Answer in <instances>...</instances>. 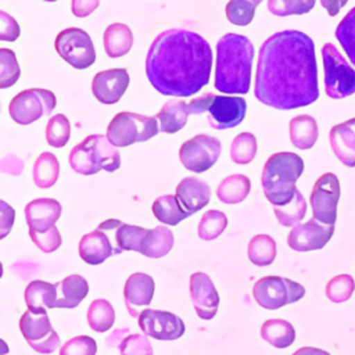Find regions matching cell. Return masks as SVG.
Masks as SVG:
<instances>
[{"instance_id": "cell-1", "label": "cell", "mask_w": 355, "mask_h": 355, "mask_svg": "<svg viewBox=\"0 0 355 355\" xmlns=\"http://www.w3.org/2000/svg\"><path fill=\"white\" fill-rule=\"evenodd\" d=\"M254 96L259 103L282 111L306 107L319 98L318 62L311 36L286 29L261 44Z\"/></svg>"}, {"instance_id": "cell-2", "label": "cell", "mask_w": 355, "mask_h": 355, "mask_svg": "<svg viewBox=\"0 0 355 355\" xmlns=\"http://www.w3.org/2000/svg\"><path fill=\"white\" fill-rule=\"evenodd\" d=\"M144 67L148 82L158 93L190 97L209 82L212 50L200 33L171 28L151 42Z\"/></svg>"}, {"instance_id": "cell-3", "label": "cell", "mask_w": 355, "mask_h": 355, "mask_svg": "<svg viewBox=\"0 0 355 355\" xmlns=\"http://www.w3.org/2000/svg\"><path fill=\"white\" fill-rule=\"evenodd\" d=\"M254 54V46L247 36L225 33L216 43L215 89L226 94L248 93Z\"/></svg>"}, {"instance_id": "cell-4", "label": "cell", "mask_w": 355, "mask_h": 355, "mask_svg": "<svg viewBox=\"0 0 355 355\" xmlns=\"http://www.w3.org/2000/svg\"><path fill=\"white\" fill-rule=\"evenodd\" d=\"M304 172L302 158L291 151L272 154L262 169L261 182L266 200L273 207L287 205L295 196V183Z\"/></svg>"}, {"instance_id": "cell-5", "label": "cell", "mask_w": 355, "mask_h": 355, "mask_svg": "<svg viewBox=\"0 0 355 355\" xmlns=\"http://www.w3.org/2000/svg\"><path fill=\"white\" fill-rule=\"evenodd\" d=\"M69 166L79 175H94L104 169L115 172L121 166L118 148L104 135H90L76 144L68 157Z\"/></svg>"}, {"instance_id": "cell-6", "label": "cell", "mask_w": 355, "mask_h": 355, "mask_svg": "<svg viewBox=\"0 0 355 355\" xmlns=\"http://www.w3.org/2000/svg\"><path fill=\"white\" fill-rule=\"evenodd\" d=\"M157 116L122 111L107 126V139L115 147H128L133 143L150 140L158 133Z\"/></svg>"}, {"instance_id": "cell-7", "label": "cell", "mask_w": 355, "mask_h": 355, "mask_svg": "<svg viewBox=\"0 0 355 355\" xmlns=\"http://www.w3.org/2000/svg\"><path fill=\"white\" fill-rule=\"evenodd\" d=\"M324 90L333 100H340L355 93V69L333 43L322 47Z\"/></svg>"}, {"instance_id": "cell-8", "label": "cell", "mask_w": 355, "mask_h": 355, "mask_svg": "<svg viewBox=\"0 0 355 355\" xmlns=\"http://www.w3.org/2000/svg\"><path fill=\"white\" fill-rule=\"evenodd\" d=\"M252 295L259 306L275 311L301 300L305 295V288L287 277L265 276L255 282Z\"/></svg>"}, {"instance_id": "cell-9", "label": "cell", "mask_w": 355, "mask_h": 355, "mask_svg": "<svg viewBox=\"0 0 355 355\" xmlns=\"http://www.w3.org/2000/svg\"><path fill=\"white\" fill-rule=\"evenodd\" d=\"M122 225L118 219H107L90 233H86L79 241V255L89 265H100L111 255L121 254L116 245L115 233Z\"/></svg>"}, {"instance_id": "cell-10", "label": "cell", "mask_w": 355, "mask_h": 355, "mask_svg": "<svg viewBox=\"0 0 355 355\" xmlns=\"http://www.w3.org/2000/svg\"><path fill=\"white\" fill-rule=\"evenodd\" d=\"M55 94L47 89H26L19 92L10 103L8 112L14 122L29 125L50 115L55 108Z\"/></svg>"}, {"instance_id": "cell-11", "label": "cell", "mask_w": 355, "mask_h": 355, "mask_svg": "<svg viewBox=\"0 0 355 355\" xmlns=\"http://www.w3.org/2000/svg\"><path fill=\"white\" fill-rule=\"evenodd\" d=\"M54 47L58 55L76 69L89 68L96 61L93 42L80 28L62 29L54 40Z\"/></svg>"}, {"instance_id": "cell-12", "label": "cell", "mask_w": 355, "mask_h": 355, "mask_svg": "<svg viewBox=\"0 0 355 355\" xmlns=\"http://www.w3.org/2000/svg\"><path fill=\"white\" fill-rule=\"evenodd\" d=\"M19 330L29 347L39 354H53L61 344L46 311L28 309L19 319Z\"/></svg>"}, {"instance_id": "cell-13", "label": "cell", "mask_w": 355, "mask_h": 355, "mask_svg": "<svg viewBox=\"0 0 355 355\" xmlns=\"http://www.w3.org/2000/svg\"><path fill=\"white\" fill-rule=\"evenodd\" d=\"M220 153L222 144L219 139L200 133L180 146L179 158L186 169L202 173L215 165Z\"/></svg>"}, {"instance_id": "cell-14", "label": "cell", "mask_w": 355, "mask_h": 355, "mask_svg": "<svg viewBox=\"0 0 355 355\" xmlns=\"http://www.w3.org/2000/svg\"><path fill=\"white\" fill-rule=\"evenodd\" d=\"M340 200V182L338 178L326 172L313 184L311 191V208L313 218L323 225L333 226L337 220V205Z\"/></svg>"}, {"instance_id": "cell-15", "label": "cell", "mask_w": 355, "mask_h": 355, "mask_svg": "<svg viewBox=\"0 0 355 355\" xmlns=\"http://www.w3.org/2000/svg\"><path fill=\"white\" fill-rule=\"evenodd\" d=\"M137 320L144 336L161 341L176 340L182 337L186 330L183 320L169 311L143 309Z\"/></svg>"}, {"instance_id": "cell-16", "label": "cell", "mask_w": 355, "mask_h": 355, "mask_svg": "<svg viewBox=\"0 0 355 355\" xmlns=\"http://www.w3.org/2000/svg\"><path fill=\"white\" fill-rule=\"evenodd\" d=\"M247 103L239 96H215L212 93L207 108L208 123L218 130L240 125L245 116Z\"/></svg>"}, {"instance_id": "cell-17", "label": "cell", "mask_w": 355, "mask_h": 355, "mask_svg": "<svg viewBox=\"0 0 355 355\" xmlns=\"http://www.w3.org/2000/svg\"><path fill=\"white\" fill-rule=\"evenodd\" d=\"M334 233V225L327 226L315 218L308 222L298 223L287 236V244L291 250L305 252L323 248Z\"/></svg>"}, {"instance_id": "cell-18", "label": "cell", "mask_w": 355, "mask_h": 355, "mask_svg": "<svg viewBox=\"0 0 355 355\" xmlns=\"http://www.w3.org/2000/svg\"><path fill=\"white\" fill-rule=\"evenodd\" d=\"M190 298L197 316L204 320L212 319L219 306V294L207 273L196 272L189 280Z\"/></svg>"}, {"instance_id": "cell-19", "label": "cell", "mask_w": 355, "mask_h": 355, "mask_svg": "<svg viewBox=\"0 0 355 355\" xmlns=\"http://www.w3.org/2000/svg\"><path fill=\"white\" fill-rule=\"evenodd\" d=\"M129 86V73L125 68L100 71L92 82L93 96L103 104H115Z\"/></svg>"}, {"instance_id": "cell-20", "label": "cell", "mask_w": 355, "mask_h": 355, "mask_svg": "<svg viewBox=\"0 0 355 355\" xmlns=\"http://www.w3.org/2000/svg\"><path fill=\"white\" fill-rule=\"evenodd\" d=\"M155 283L154 279L143 272L132 273L123 287V298L125 305L130 316L139 318L141 313L143 306H147L151 304V300L154 297Z\"/></svg>"}, {"instance_id": "cell-21", "label": "cell", "mask_w": 355, "mask_h": 355, "mask_svg": "<svg viewBox=\"0 0 355 355\" xmlns=\"http://www.w3.org/2000/svg\"><path fill=\"white\" fill-rule=\"evenodd\" d=\"M60 216L61 204L54 198H37L25 207V219L29 232H46L55 226Z\"/></svg>"}, {"instance_id": "cell-22", "label": "cell", "mask_w": 355, "mask_h": 355, "mask_svg": "<svg viewBox=\"0 0 355 355\" xmlns=\"http://www.w3.org/2000/svg\"><path fill=\"white\" fill-rule=\"evenodd\" d=\"M176 197L190 215L202 209L211 200V187L200 178H183L176 186Z\"/></svg>"}, {"instance_id": "cell-23", "label": "cell", "mask_w": 355, "mask_h": 355, "mask_svg": "<svg viewBox=\"0 0 355 355\" xmlns=\"http://www.w3.org/2000/svg\"><path fill=\"white\" fill-rule=\"evenodd\" d=\"M329 140L336 157L349 168L355 166V118L334 125Z\"/></svg>"}, {"instance_id": "cell-24", "label": "cell", "mask_w": 355, "mask_h": 355, "mask_svg": "<svg viewBox=\"0 0 355 355\" xmlns=\"http://www.w3.org/2000/svg\"><path fill=\"white\" fill-rule=\"evenodd\" d=\"M58 298L55 308H75L89 294V283L80 275H71L55 283Z\"/></svg>"}, {"instance_id": "cell-25", "label": "cell", "mask_w": 355, "mask_h": 355, "mask_svg": "<svg viewBox=\"0 0 355 355\" xmlns=\"http://www.w3.org/2000/svg\"><path fill=\"white\" fill-rule=\"evenodd\" d=\"M290 140L294 147L300 150L312 148L319 136L318 122L313 116L302 114L291 118L288 125Z\"/></svg>"}, {"instance_id": "cell-26", "label": "cell", "mask_w": 355, "mask_h": 355, "mask_svg": "<svg viewBox=\"0 0 355 355\" xmlns=\"http://www.w3.org/2000/svg\"><path fill=\"white\" fill-rule=\"evenodd\" d=\"M104 49L108 57L118 58L126 55L133 44V33L125 24H111L103 36Z\"/></svg>"}, {"instance_id": "cell-27", "label": "cell", "mask_w": 355, "mask_h": 355, "mask_svg": "<svg viewBox=\"0 0 355 355\" xmlns=\"http://www.w3.org/2000/svg\"><path fill=\"white\" fill-rule=\"evenodd\" d=\"M25 304L29 311H46L55 308L58 298L55 284L43 280H33L25 288Z\"/></svg>"}, {"instance_id": "cell-28", "label": "cell", "mask_w": 355, "mask_h": 355, "mask_svg": "<svg viewBox=\"0 0 355 355\" xmlns=\"http://www.w3.org/2000/svg\"><path fill=\"white\" fill-rule=\"evenodd\" d=\"M189 115L190 112L186 101H182V100L166 101L159 110V112L157 114L159 130L162 133H176L178 130L184 128Z\"/></svg>"}, {"instance_id": "cell-29", "label": "cell", "mask_w": 355, "mask_h": 355, "mask_svg": "<svg viewBox=\"0 0 355 355\" xmlns=\"http://www.w3.org/2000/svg\"><path fill=\"white\" fill-rule=\"evenodd\" d=\"M261 337L276 348H287L295 340V330L284 319H268L261 326Z\"/></svg>"}, {"instance_id": "cell-30", "label": "cell", "mask_w": 355, "mask_h": 355, "mask_svg": "<svg viewBox=\"0 0 355 355\" xmlns=\"http://www.w3.org/2000/svg\"><path fill=\"white\" fill-rule=\"evenodd\" d=\"M153 214L158 219V222L168 226H176L183 219L190 216V214L183 209L178 197L173 194H165L158 197L153 202Z\"/></svg>"}, {"instance_id": "cell-31", "label": "cell", "mask_w": 355, "mask_h": 355, "mask_svg": "<svg viewBox=\"0 0 355 355\" xmlns=\"http://www.w3.org/2000/svg\"><path fill=\"white\" fill-rule=\"evenodd\" d=\"M60 175V162L53 153H42L32 168L33 182L40 189H50L55 184Z\"/></svg>"}, {"instance_id": "cell-32", "label": "cell", "mask_w": 355, "mask_h": 355, "mask_svg": "<svg viewBox=\"0 0 355 355\" xmlns=\"http://www.w3.org/2000/svg\"><path fill=\"white\" fill-rule=\"evenodd\" d=\"M251 190V182L245 175L234 173L225 178L218 189L216 196L225 204H239L241 202Z\"/></svg>"}, {"instance_id": "cell-33", "label": "cell", "mask_w": 355, "mask_h": 355, "mask_svg": "<svg viewBox=\"0 0 355 355\" xmlns=\"http://www.w3.org/2000/svg\"><path fill=\"white\" fill-rule=\"evenodd\" d=\"M173 247V233L164 225L150 229L143 244L141 254L148 258H161Z\"/></svg>"}, {"instance_id": "cell-34", "label": "cell", "mask_w": 355, "mask_h": 355, "mask_svg": "<svg viewBox=\"0 0 355 355\" xmlns=\"http://www.w3.org/2000/svg\"><path fill=\"white\" fill-rule=\"evenodd\" d=\"M276 241L269 234L254 236L247 248L250 261L257 266H268L276 258Z\"/></svg>"}, {"instance_id": "cell-35", "label": "cell", "mask_w": 355, "mask_h": 355, "mask_svg": "<svg viewBox=\"0 0 355 355\" xmlns=\"http://www.w3.org/2000/svg\"><path fill=\"white\" fill-rule=\"evenodd\" d=\"M87 323L92 330L97 333L108 331L115 322V311L104 298L94 300L87 308Z\"/></svg>"}, {"instance_id": "cell-36", "label": "cell", "mask_w": 355, "mask_h": 355, "mask_svg": "<svg viewBox=\"0 0 355 355\" xmlns=\"http://www.w3.org/2000/svg\"><path fill=\"white\" fill-rule=\"evenodd\" d=\"M275 216L282 226L294 227L301 222L306 214V201L302 193L297 189L294 198L283 207H273Z\"/></svg>"}, {"instance_id": "cell-37", "label": "cell", "mask_w": 355, "mask_h": 355, "mask_svg": "<svg viewBox=\"0 0 355 355\" xmlns=\"http://www.w3.org/2000/svg\"><path fill=\"white\" fill-rule=\"evenodd\" d=\"M334 36L348 55L351 64L355 67V6L338 22Z\"/></svg>"}, {"instance_id": "cell-38", "label": "cell", "mask_w": 355, "mask_h": 355, "mask_svg": "<svg viewBox=\"0 0 355 355\" xmlns=\"http://www.w3.org/2000/svg\"><path fill=\"white\" fill-rule=\"evenodd\" d=\"M148 230L150 229L122 223L115 233L116 245L122 251H136V252L141 254L144 239H146Z\"/></svg>"}, {"instance_id": "cell-39", "label": "cell", "mask_w": 355, "mask_h": 355, "mask_svg": "<svg viewBox=\"0 0 355 355\" xmlns=\"http://www.w3.org/2000/svg\"><path fill=\"white\" fill-rule=\"evenodd\" d=\"M227 226V218L222 211L209 209L207 211L198 222V237L201 240L209 241L219 237Z\"/></svg>"}, {"instance_id": "cell-40", "label": "cell", "mask_w": 355, "mask_h": 355, "mask_svg": "<svg viewBox=\"0 0 355 355\" xmlns=\"http://www.w3.org/2000/svg\"><path fill=\"white\" fill-rule=\"evenodd\" d=\"M257 154V139L250 132L237 135L230 144V158L233 162L245 165L250 164Z\"/></svg>"}, {"instance_id": "cell-41", "label": "cell", "mask_w": 355, "mask_h": 355, "mask_svg": "<svg viewBox=\"0 0 355 355\" xmlns=\"http://www.w3.org/2000/svg\"><path fill=\"white\" fill-rule=\"evenodd\" d=\"M71 136V125L64 114H57L50 118L46 126V140L51 147H64Z\"/></svg>"}, {"instance_id": "cell-42", "label": "cell", "mask_w": 355, "mask_h": 355, "mask_svg": "<svg viewBox=\"0 0 355 355\" xmlns=\"http://www.w3.org/2000/svg\"><path fill=\"white\" fill-rule=\"evenodd\" d=\"M355 290V280L351 275L343 273L330 279L326 284V295L334 304L345 302L351 298Z\"/></svg>"}, {"instance_id": "cell-43", "label": "cell", "mask_w": 355, "mask_h": 355, "mask_svg": "<svg viewBox=\"0 0 355 355\" xmlns=\"http://www.w3.org/2000/svg\"><path fill=\"white\" fill-rule=\"evenodd\" d=\"M259 3V0H232L226 4V17L232 24L237 26H245L252 21L255 8Z\"/></svg>"}, {"instance_id": "cell-44", "label": "cell", "mask_w": 355, "mask_h": 355, "mask_svg": "<svg viewBox=\"0 0 355 355\" xmlns=\"http://www.w3.org/2000/svg\"><path fill=\"white\" fill-rule=\"evenodd\" d=\"M21 69L15 53L10 49H0V87L6 89L17 83Z\"/></svg>"}, {"instance_id": "cell-45", "label": "cell", "mask_w": 355, "mask_h": 355, "mask_svg": "<svg viewBox=\"0 0 355 355\" xmlns=\"http://www.w3.org/2000/svg\"><path fill=\"white\" fill-rule=\"evenodd\" d=\"M315 6L313 0H269L268 8L273 15L286 17V15H300L306 14Z\"/></svg>"}, {"instance_id": "cell-46", "label": "cell", "mask_w": 355, "mask_h": 355, "mask_svg": "<svg viewBox=\"0 0 355 355\" xmlns=\"http://www.w3.org/2000/svg\"><path fill=\"white\" fill-rule=\"evenodd\" d=\"M97 344L89 336H78L69 338L60 348V355H96Z\"/></svg>"}, {"instance_id": "cell-47", "label": "cell", "mask_w": 355, "mask_h": 355, "mask_svg": "<svg viewBox=\"0 0 355 355\" xmlns=\"http://www.w3.org/2000/svg\"><path fill=\"white\" fill-rule=\"evenodd\" d=\"M121 355H153V347L144 334H129L119 343Z\"/></svg>"}, {"instance_id": "cell-48", "label": "cell", "mask_w": 355, "mask_h": 355, "mask_svg": "<svg viewBox=\"0 0 355 355\" xmlns=\"http://www.w3.org/2000/svg\"><path fill=\"white\" fill-rule=\"evenodd\" d=\"M29 236L33 241V244L43 252H54L61 245V234L57 229V226H53L51 229L37 233V232H29Z\"/></svg>"}, {"instance_id": "cell-49", "label": "cell", "mask_w": 355, "mask_h": 355, "mask_svg": "<svg viewBox=\"0 0 355 355\" xmlns=\"http://www.w3.org/2000/svg\"><path fill=\"white\" fill-rule=\"evenodd\" d=\"M19 36V25L6 11H0V40L14 42Z\"/></svg>"}, {"instance_id": "cell-50", "label": "cell", "mask_w": 355, "mask_h": 355, "mask_svg": "<svg viewBox=\"0 0 355 355\" xmlns=\"http://www.w3.org/2000/svg\"><path fill=\"white\" fill-rule=\"evenodd\" d=\"M0 204H1V212H0V216H1V222H0L1 234H0V239H4L8 234V232L11 230L12 225H14L15 211L4 200H1Z\"/></svg>"}, {"instance_id": "cell-51", "label": "cell", "mask_w": 355, "mask_h": 355, "mask_svg": "<svg viewBox=\"0 0 355 355\" xmlns=\"http://www.w3.org/2000/svg\"><path fill=\"white\" fill-rule=\"evenodd\" d=\"M100 4L97 0H73L72 1V12L75 17L83 18L94 11V8Z\"/></svg>"}, {"instance_id": "cell-52", "label": "cell", "mask_w": 355, "mask_h": 355, "mask_svg": "<svg viewBox=\"0 0 355 355\" xmlns=\"http://www.w3.org/2000/svg\"><path fill=\"white\" fill-rule=\"evenodd\" d=\"M211 97H212V93H205L202 94L201 97L198 98H194L191 100L190 103H187V107H189V112L190 115H200L202 112H207V108H208V104L211 101Z\"/></svg>"}, {"instance_id": "cell-53", "label": "cell", "mask_w": 355, "mask_h": 355, "mask_svg": "<svg viewBox=\"0 0 355 355\" xmlns=\"http://www.w3.org/2000/svg\"><path fill=\"white\" fill-rule=\"evenodd\" d=\"M293 355H330L327 351L320 349V348H315V347H302L300 349H297Z\"/></svg>"}, {"instance_id": "cell-54", "label": "cell", "mask_w": 355, "mask_h": 355, "mask_svg": "<svg viewBox=\"0 0 355 355\" xmlns=\"http://www.w3.org/2000/svg\"><path fill=\"white\" fill-rule=\"evenodd\" d=\"M322 6L327 8V11H329L330 15H336L337 11L340 10V7L345 6V1H341V3H338V1H327V3H326V1H322Z\"/></svg>"}]
</instances>
